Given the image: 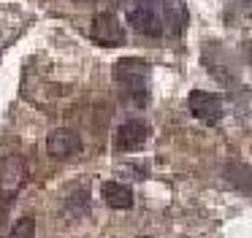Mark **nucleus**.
<instances>
[{
  "instance_id": "2",
  "label": "nucleus",
  "mask_w": 252,
  "mask_h": 238,
  "mask_svg": "<svg viewBox=\"0 0 252 238\" xmlns=\"http://www.w3.org/2000/svg\"><path fill=\"white\" fill-rule=\"evenodd\" d=\"M187 108H190V114L203 124L220 122L222 114H225L222 97L214 95V92H206V89H192L190 95H187Z\"/></svg>"
},
{
  "instance_id": "10",
  "label": "nucleus",
  "mask_w": 252,
  "mask_h": 238,
  "mask_svg": "<svg viewBox=\"0 0 252 238\" xmlns=\"http://www.w3.org/2000/svg\"><path fill=\"white\" fill-rule=\"evenodd\" d=\"M225 178H228L239 192H244L252 198V168L250 165H244V162H228V165H225Z\"/></svg>"
},
{
  "instance_id": "12",
  "label": "nucleus",
  "mask_w": 252,
  "mask_h": 238,
  "mask_svg": "<svg viewBox=\"0 0 252 238\" xmlns=\"http://www.w3.org/2000/svg\"><path fill=\"white\" fill-rule=\"evenodd\" d=\"M87 187L84 189H76V192L71 195V198H68V208L73 211V214H84V211H87Z\"/></svg>"
},
{
  "instance_id": "15",
  "label": "nucleus",
  "mask_w": 252,
  "mask_h": 238,
  "mask_svg": "<svg viewBox=\"0 0 252 238\" xmlns=\"http://www.w3.org/2000/svg\"><path fill=\"white\" fill-rule=\"evenodd\" d=\"M241 3H244V5H247V8H250V11H252V0H241Z\"/></svg>"
},
{
  "instance_id": "5",
  "label": "nucleus",
  "mask_w": 252,
  "mask_h": 238,
  "mask_svg": "<svg viewBox=\"0 0 252 238\" xmlns=\"http://www.w3.org/2000/svg\"><path fill=\"white\" fill-rule=\"evenodd\" d=\"M147 138H149V124L144 119H127L117 127L114 146L117 151H136L147 144Z\"/></svg>"
},
{
  "instance_id": "11",
  "label": "nucleus",
  "mask_w": 252,
  "mask_h": 238,
  "mask_svg": "<svg viewBox=\"0 0 252 238\" xmlns=\"http://www.w3.org/2000/svg\"><path fill=\"white\" fill-rule=\"evenodd\" d=\"M33 236H35V219L33 216H22V219L14 222L8 238H33Z\"/></svg>"
},
{
  "instance_id": "14",
  "label": "nucleus",
  "mask_w": 252,
  "mask_h": 238,
  "mask_svg": "<svg viewBox=\"0 0 252 238\" xmlns=\"http://www.w3.org/2000/svg\"><path fill=\"white\" fill-rule=\"evenodd\" d=\"M136 5H155V0H136Z\"/></svg>"
},
{
  "instance_id": "9",
  "label": "nucleus",
  "mask_w": 252,
  "mask_h": 238,
  "mask_svg": "<svg viewBox=\"0 0 252 238\" xmlns=\"http://www.w3.org/2000/svg\"><path fill=\"white\" fill-rule=\"evenodd\" d=\"M100 198L111 208H133V189L122 181H103L100 187Z\"/></svg>"
},
{
  "instance_id": "6",
  "label": "nucleus",
  "mask_w": 252,
  "mask_h": 238,
  "mask_svg": "<svg viewBox=\"0 0 252 238\" xmlns=\"http://www.w3.org/2000/svg\"><path fill=\"white\" fill-rule=\"evenodd\" d=\"M79 149H82V135L71 127H57L46 138V151L55 160H68V157L79 154Z\"/></svg>"
},
{
  "instance_id": "4",
  "label": "nucleus",
  "mask_w": 252,
  "mask_h": 238,
  "mask_svg": "<svg viewBox=\"0 0 252 238\" xmlns=\"http://www.w3.org/2000/svg\"><path fill=\"white\" fill-rule=\"evenodd\" d=\"M93 38L95 43H100V46H122L125 43V27H122V22L117 19L114 14H109V11H100V14L93 16Z\"/></svg>"
},
{
  "instance_id": "7",
  "label": "nucleus",
  "mask_w": 252,
  "mask_h": 238,
  "mask_svg": "<svg viewBox=\"0 0 252 238\" xmlns=\"http://www.w3.org/2000/svg\"><path fill=\"white\" fill-rule=\"evenodd\" d=\"M127 25L136 32L149 38H160L163 35V19L158 16L155 5H133L130 14H127Z\"/></svg>"
},
{
  "instance_id": "1",
  "label": "nucleus",
  "mask_w": 252,
  "mask_h": 238,
  "mask_svg": "<svg viewBox=\"0 0 252 238\" xmlns=\"http://www.w3.org/2000/svg\"><path fill=\"white\" fill-rule=\"evenodd\" d=\"M114 81L120 84L125 100L136 103L138 108L149 100V62L141 57H122L114 62Z\"/></svg>"
},
{
  "instance_id": "8",
  "label": "nucleus",
  "mask_w": 252,
  "mask_h": 238,
  "mask_svg": "<svg viewBox=\"0 0 252 238\" xmlns=\"http://www.w3.org/2000/svg\"><path fill=\"white\" fill-rule=\"evenodd\" d=\"M163 3V19L168 25V30L174 35H182L190 22V14H187V3L185 0H160Z\"/></svg>"
},
{
  "instance_id": "13",
  "label": "nucleus",
  "mask_w": 252,
  "mask_h": 238,
  "mask_svg": "<svg viewBox=\"0 0 252 238\" xmlns=\"http://www.w3.org/2000/svg\"><path fill=\"white\" fill-rule=\"evenodd\" d=\"M241 54H244V60L252 65V38H247V41H244V46H241Z\"/></svg>"
},
{
  "instance_id": "3",
  "label": "nucleus",
  "mask_w": 252,
  "mask_h": 238,
  "mask_svg": "<svg viewBox=\"0 0 252 238\" xmlns=\"http://www.w3.org/2000/svg\"><path fill=\"white\" fill-rule=\"evenodd\" d=\"M28 181V165H25L22 157L8 154L6 160L0 162V195L3 200H14L17 192L25 187Z\"/></svg>"
}]
</instances>
